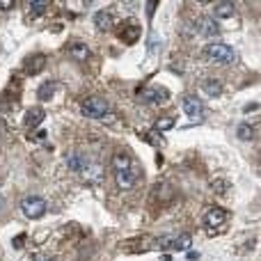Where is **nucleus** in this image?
Returning a JSON list of instances; mask_svg holds the SVG:
<instances>
[{
  "instance_id": "obj_1",
  "label": "nucleus",
  "mask_w": 261,
  "mask_h": 261,
  "mask_svg": "<svg viewBox=\"0 0 261 261\" xmlns=\"http://www.w3.org/2000/svg\"><path fill=\"white\" fill-rule=\"evenodd\" d=\"M204 55H206L211 62H218V64H231L236 60L234 48L227 44H208L206 48H204Z\"/></svg>"
},
{
  "instance_id": "obj_20",
  "label": "nucleus",
  "mask_w": 261,
  "mask_h": 261,
  "mask_svg": "<svg viewBox=\"0 0 261 261\" xmlns=\"http://www.w3.org/2000/svg\"><path fill=\"white\" fill-rule=\"evenodd\" d=\"M28 7H30V12L35 14V16H41V14L46 12V7H48V3H46V0H39V3H28Z\"/></svg>"
},
{
  "instance_id": "obj_26",
  "label": "nucleus",
  "mask_w": 261,
  "mask_h": 261,
  "mask_svg": "<svg viewBox=\"0 0 261 261\" xmlns=\"http://www.w3.org/2000/svg\"><path fill=\"white\" fill-rule=\"evenodd\" d=\"M156 5H158V3H147V12H149V16H153V12H156Z\"/></svg>"
},
{
  "instance_id": "obj_14",
  "label": "nucleus",
  "mask_w": 261,
  "mask_h": 261,
  "mask_svg": "<svg viewBox=\"0 0 261 261\" xmlns=\"http://www.w3.org/2000/svg\"><path fill=\"white\" fill-rule=\"evenodd\" d=\"M67 165L71 167V172H83L87 167V163H85V158H83L81 151H71L67 156Z\"/></svg>"
},
{
  "instance_id": "obj_11",
  "label": "nucleus",
  "mask_w": 261,
  "mask_h": 261,
  "mask_svg": "<svg viewBox=\"0 0 261 261\" xmlns=\"http://www.w3.org/2000/svg\"><path fill=\"white\" fill-rule=\"evenodd\" d=\"M69 53H71V58L78 60V62L90 60V48H87L83 41H71V44H69Z\"/></svg>"
},
{
  "instance_id": "obj_13",
  "label": "nucleus",
  "mask_w": 261,
  "mask_h": 261,
  "mask_svg": "<svg viewBox=\"0 0 261 261\" xmlns=\"http://www.w3.org/2000/svg\"><path fill=\"white\" fill-rule=\"evenodd\" d=\"M130 167V156L128 151H124V149H119V151H115L113 156V170L115 172H124Z\"/></svg>"
},
{
  "instance_id": "obj_15",
  "label": "nucleus",
  "mask_w": 261,
  "mask_h": 261,
  "mask_svg": "<svg viewBox=\"0 0 261 261\" xmlns=\"http://www.w3.org/2000/svg\"><path fill=\"white\" fill-rule=\"evenodd\" d=\"M94 25L99 28V30H108V28L113 25V16H110V12L99 9V12L94 14Z\"/></svg>"
},
{
  "instance_id": "obj_8",
  "label": "nucleus",
  "mask_w": 261,
  "mask_h": 261,
  "mask_svg": "<svg viewBox=\"0 0 261 261\" xmlns=\"http://www.w3.org/2000/svg\"><path fill=\"white\" fill-rule=\"evenodd\" d=\"M115 181H117L119 190H130L135 186V181H138V174H135L133 167H128L124 172H115Z\"/></svg>"
},
{
  "instance_id": "obj_27",
  "label": "nucleus",
  "mask_w": 261,
  "mask_h": 261,
  "mask_svg": "<svg viewBox=\"0 0 261 261\" xmlns=\"http://www.w3.org/2000/svg\"><path fill=\"white\" fill-rule=\"evenodd\" d=\"M12 7V3H0V9H9Z\"/></svg>"
},
{
  "instance_id": "obj_16",
  "label": "nucleus",
  "mask_w": 261,
  "mask_h": 261,
  "mask_svg": "<svg viewBox=\"0 0 261 261\" xmlns=\"http://www.w3.org/2000/svg\"><path fill=\"white\" fill-rule=\"evenodd\" d=\"M44 62H46L44 55H35V58H30L25 62V73H28V76H32V73H39L41 69H44Z\"/></svg>"
},
{
  "instance_id": "obj_6",
  "label": "nucleus",
  "mask_w": 261,
  "mask_h": 261,
  "mask_svg": "<svg viewBox=\"0 0 261 261\" xmlns=\"http://www.w3.org/2000/svg\"><path fill=\"white\" fill-rule=\"evenodd\" d=\"M227 222V211L220 206H208L206 213H204V225L208 227V229H216V227H222Z\"/></svg>"
},
{
  "instance_id": "obj_19",
  "label": "nucleus",
  "mask_w": 261,
  "mask_h": 261,
  "mask_svg": "<svg viewBox=\"0 0 261 261\" xmlns=\"http://www.w3.org/2000/svg\"><path fill=\"white\" fill-rule=\"evenodd\" d=\"M41 119H44V110H41V108L28 110V117H25V124H28V126H37Z\"/></svg>"
},
{
  "instance_id": "obj_25",
  "label": "nucleus",
  "mask_w": 261,
  "mask_h": 261,
  "mask_svg": "<svg viewBox=\"0 0 261 261\" xmlns=\"http://www.w3.org/2000/svg\"><path fill=\"white\" fill-rule=\"evenodd\" d=\"M23 241H25V234H21L18 239H14V248H23Z\"/></svg>"
},
{
  "instance_id": "obj_21",
  "label": "nucleus",
  "mask_w": 261,
  "mask_h": 261,
  "mask_svg": "<svg viewBox=\"0 0 261 261\" xmlns=\"http://www.w3.org/2000/svg\"><path fill=\"white\" fill-rule=\"evenodd\" d=\"M236 133H239V138L241 140H250L254 135V128L252 126H248V124H241L239 128H236Z\"/></svg>"
},
{
  "instance_id": "obj_18",
  "label": "nucleus",
  "mask_w": 261,
  "mask_h": 261,
  "mask_svg": "<svg viewBox=\"0 0 261 261\" xmlns=\"http://www.w3.org/2000/svg\"><path fill=\"white\" fill-rule=\"evenodd\" d=\"M53 92H55V83L53 81H46V83H41L39 90H37V99L50 101V99H53Z\"/></svg>"
},
{
  "instance_id": "obj_2",
  "label": "nucleus",
  "mask_w": 261,
  "mask_h": 261,
  "mask_svg": "<svg viewBox=\"0 0 261 261\" xmlns=\"http://www.w3.org/2000/svg\"><path fill=\"white\" fill-rule=\"evenodd\" d=\"M81 113L83 117H90V119H103L106 113H108V103H106L101 96H90L81 103Z\"/></svg>"
},
{
  "instance_id": "obj_7",
  "label": "nucleus",
  "mask_w": 261,
  "mask_h": 261,
  "mask_svg": "<svg viewBox=\"0 0 261 261\" xmlns=\"http://www.w3.org/2000/svg\"><path fill=\"white\" fill-rule=\"evenodd\" d=\"M181 106H184V113L188 115L193 122H197V119H202V115H204V106H202V101L197 99V96H193V94H188V96H184V101H181Z\"/></svg>"
},
{
  "instance_id": "obj_23",
  "label": "nucleus",
  "mask_w": 261,
  "mask_h": 261,
  "mask_svg": "<svg viewBox=\"0 0 261 261\" xmlns=\"http://www.w3.org/2000/svg\"><path fill=\"white\" fill-rule=\"evenodd\" d=\"M174 126V119H161V122H156V130H167Z\"/></svg>"
},
{
  "instance_id": "obj_22",
  "label": "nucleus",
  "mask_w": 261,
  "mask_h": 261,
  "mask_svg": "<svg viewBox=\"0 0 261 261\" xmlns=\"http://www.w3.org/2000/svg\"><path fill=\"white\" fill-rule=\"evenodd\" d=\"M227 188H229V184H227L225 179H213L211 181V190H213V193H225Z\"/></svg>"
},
{
  "instance_id": "obj_5",
  "label": "nucleus",
  "mask_w": 261,
  "mask_h": 261,
  "mask_svg": "<svg viewBox=\"0 0 261 261\" xmlns=\"http://www.w3.org/2000/svg\"><path fill=\"white\" fill-rule=\"evenodd\" d=\"M167 96H170V92L163 90V87H147L144 92H140V101L147 106H161L167 101Z\"/></svg>"
},
{
  "instance_id": "obj_9",
  "label": "nucleus",
  "mask_w": 261,
  "mask_h": 261,
  "mask_svg": "<svg viewBox=\"0 0 261 261\" xmlns=\"http://www.w3.org/2000/svg\"><path fill=\"white\" fill-rule=\"evenodd\" d=\"M197 32H199V35H204V37H218V35H220V25L216 23V18L202 16L197 21Z\"/></svg>"
},
{
  "instance_id": "obj_10",
  "label": "nucleus",
  "mask_w": 261,
  "mask_h": 261,
  "mask_svg": "<svg viewBox=\"0 0 261 261\" xmlns=\"http://www.w3.org/2000/svg\"><path fill=\"white\" fill-rule=\"evenodd\" d=\"M138 37H140V25L135 21L124 23V28L119 30V39L126 41V44H135V41H138Z\"/></svg>"
},
{
  "instance_id": "obj_3",
  "label": "nucleus",
  "mask_w": 261,
  "mask_h": 261,
  "mask_svg": "<svg viewBox=\"0 0 261 261\" xmlns=\"http://www.w3.org/2000/svg\"><path fill=\"white\" fill-rule=\"evenodd\" d=\"M161 250H190L193 239L188 234H167L156 241Z\"/></svg>"
},
{
  "instance_id": "obj_12",
  "label": "nucleus",
  "mask_w": 261,
  "mask_h": 261,
  "mask_svg": "<svg viewBox=\"0 0 261 261\" xmlns=\"http://www.w3.org/2000/svg\"><path fill=\"white\" fill-rule=\"evenodd\" d=\"M234 12H236V5L229 3V0L213 5V14H216V18H231L234 16Z\"/></svg>"
},
{
  "instance_id": "obj_24",
  "label": "nucleus",
  "mask_w": 261,
  "mask_h": 261,
  "mask_svg": "<svg viewBox=\"0 0 261 261\" xmlns=\"http://www.w3.org/2000/svg\"><path fill=\"white\" fill-rule=\"evenodd\" d=\"M32 261H55V259L46 252H37V254H32Z\"/></svg>"
},
{
  "instance_id": "obj_17",
  "label": "nucleus",
  "mask_w": 261,
  "mask_h": 261,
  "mask_svg": "<svg viewBox=\"0 0 261 261\" xmlns=\"http://www.w3.org/2000/svg\"><path fill=\"white\" fill-rule=\"evenodd\" d=\"M202 90L206 92L208 96H213V99H216V96H220V94H222V85H220V83L216 81V78H206V81L202 83Z\"/></svg>"
},
{
  "instance_id": "obj_4",
  "label": "nucleus",
  "mask_w": 261,
  "mask_h": 261,
  "mask_svg": "<svg viewBox=\"0 0 261 261\" xmlns=\"http://www.w3.org/2000/svg\"><path fill=\"white\" fill-rule=\"evenodd\" d=\"M21 208H23V216L30 218V220H37V218H41L46 213V202L41 197H37V195H28L25 199L21 202Z\"/></svg>"
}]
</instances>
